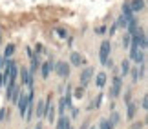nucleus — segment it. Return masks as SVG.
<instances>
[{
    "mask_svg": "<svg viewBox=\"0 0 148 129\" xmlns=\"http://www.w3.org/2000/svg\"><path fill=\"white\" fill-rule=\"evenodd\" d=\"M110 51H112V42L110 40H102L101 47H99V60H101L102 66H104L106 60L110 58Z\"/></svg>",
    "mask_w": 148,
    "mask_h": 129,
    "instance_id": "obj_1",
    "label": "nucleus"
},
{
    "mask_svg": "<svg viewBox=\"0 0 148 129\" xmlns=\"http://www.w3.org/2000/svg\"><path fill=\"white\" fill-rule=\"evenodd\" d=\"M123 91V78L121 76H113L112 78V86H110V97L117 98Z\"/></svg>",
    "mask_w": 148,
    "mask_h": 129,
    "instance_id": "obj_2",
    "label": "nucleus"
},
{
    "mask_svg": "<svg viewBox=\"0 0 148 129\" xmlns=\"http://www.w3.org/2000/svg\"><path fill=\"white\" fill-rule=\"evenodd\" d=\"M92 78H93V67H84V69L81 71V76H79V86H82V87H86L90 82H92Z\"/></svg>",
    "mask_w": 148,
    "mask_h": 129,
    "instance_id": "obj_3",
    "label": "nucleus"
},
{
    "mask_svg": "<svg viewBox=\"0 0 148 129\" xmlns=\"http://www.w3.org/2000/svg\"><path fill=\"white\" fill-rule=\"evenodd\" d=\"M27 104H29V97H27V93H20L18 100H16V105H18V115H20V118H24V116H26Z\"/></svg>",
    "mask_w": 148,
    "mask_h": 129,
    "instance_id": "obj_4",
    "label": "nucleus"
},
{
    "mask_svg": "<svg viewBox=\"0 0 148 129\" xmlns=\"http://www.w3.org/2000/svg\"><path fill=\"white\" fill-rule=\"evenodd\" d=\"M70 64H66V62H57L55 66H53V69H55V73L59 75L60 78H68L70 76Z\"/></svg>",
    "mask_w": 148,
    "mask_h": 129,
    "instance_id": "obj_5",
    "label": "nucleus"
},
{
    "mask_svg": "<svg viewBox=\"0 0 148 129\" xmlns=\"http://www.w3.org/2000/svg\"><path fill=\"white\" fill-rule=\"evenodd\" d=\"M55 113H57V111H55L53 102H51V97H48L46 98V115H44V116H48L49 124H53V122H55Z\"/></svg>",
    "mask_w": 148,
    "mask_h": 129,
    "instance_id": "obj_6",
    "label": "nucleus"
},
{
    "mask_svg": "<svg viewBox=\"0 0 148 129\" xmlns=\"http://www.w3.org/2000/svg\"><path fill=\"white\" fill-rule=\"evenodd\" d=\"M84 64V57L81 53H77V51H71V55H70V66H73V67H81Z\"/></svg>",
    "mask_w": 148,
    "mask_h": 129,
    "instance_id": "obj_7",
    "label": "nucleus"
},
{
    "mask_svg": "<svg viewBox=\"0 0 148 129\" xmlns=\"http://www.w3.org/2000/svg\"><path fill=\"white\" fill-rule=\"evenodd\" d=\"M33 113H37V118H42V116L46 115V100L38 98L37 100V109L33 111Z\"/></svg>",
    "mask_w": 148,
    "mask_h": 129,
    "instance_id": "obj_8",
    "label": "nucleus"
},
{
    "mask_svg": "<svg viewBox=\"0 0 148 129\" xmlns=\"http://www.w3.org/2000/svg\"><path fill=\"white\" fill-rule=\"evenodd\" d=\"M53 66H55V64H53V60H51V58L48 60V62L40 64V69H42V78H44V80H46V78L49 76V73L53 71Z\"/></svg>",
    "mask_w": 148,
    "mask_h": 129,
    "instance_id": "obj_9",
    "label": "nucleus"
},
{
    "mask_svg": "<svg viewBox=\"0 0 148 129\" xmlns=\"http://www.w3.org/2000/svg\"><path fill=\"white\" fill-rule=\"evenodd\" d=\"M135 115H137V104H135V102H128L126 104V118L134 120Z\"/></svg>",
    "mask_w": 148,
    "mask_h": 129,
    "instance_id": "obj_10",
    "label": "nucleus"
},
{
    "mask_svg": "<svg viewBox=\"0 0 148 129\" xmlns=\"http://www.w3.org/2000/svg\"><path fill=\"white\" fill-rule=\"evenodd\" d=\"M71 127V118L66 115L59 116V122H57V129H70Z\"/></svg>",
    "mask_w": 148,
    "mask_h": 129,
    "instance_id": "obj_11",
    "label": "nucleus"
},
{
    "mask_svg": "<svg viewBox=\"0 0 148 129\" xmlns=\"http://www.w3.org/2000/svg\"><path fill=\"white\" fill-rule=\"evenodd\" d=\"M106 82H108V76H106L104 71H101V73L95 75V86H97V87H104Z\"/></svg>",
    "mask_w": 148,
    "mask_h": 129,
    "instance_id": "obj_12",
    "label": "nucleus"
},
{
    "mask_svg": "<svg viewBox=\"0 0 148 129\" xmlns=\"http://www.w3.org/2000/svg\"><path fill=\"white\" fill-rule=\"evenodd\" d=\"M130 7H132V13H139V11L145 9V0H132Z\"/></svg>",
    "mask_w": 148,
    "mask_h": 129,
    "instance_id": "obj_13",
    "label": "nucleus"
},
{
    "mask_svg": "<svg viewBox=\"0 0 148 129\" xmlns=\"http://www.w3.org/2000/svg\"><path fill=\"white\" fill-rule=\"evenodd\" d=\"M40 58H38V55H33L31 57V69H27L29 71V75H35V71L38 69V67H40Z\"/></svg>",
    "mask_w": 148,
    "mask_h": 129,
    "instance_id": "obj_14",
    "label": "nucleus"
},
{
    "mask_svg": "<svg viewBox=\"0 0 148 129\" xmlns=\"http://www.w3.org/2000/svg\"><path fill=\"white\" fill-rule=\"evenodd\" d=\"M18 76H20V82L22 84H27V80H29V71H27V67H18Z\"/></svg>",
    "mask_w": 148,
    "mask_h": 129,
    "instance_id": "obj_15",
    "label": "nucleus"
},
{
    "mask_svg": "<svg viewBox=\"0 0 148 129\" xmlns=\"http://www.w3.org/2000/svg\"><path fill=\"white\" fill-rule=\"evenodd\" d=\"M108 122H110V124H112L113 127H115V126L119 124V122H121V116H119V113H117L115 109H112V113H110V118H108Z\"/></svg>",
    "mask_w": 148,
    "mask_h": 129,
    "instance_id": "obj_16",
    "label": "nucleus"
},
{
    "mask_svg": "<svg viewBox=\"0 0 148 129\" xmlns=\"http://www.w3.org/2000/svg\"><path fill=\"white\" fill-rule=\"evenodd\" d=\"M126 24H128V18L124 15H121L119 18L115 20V26H117V29H126Z\"/></svg>",
    "mask_w": 148,
    "mask_h": 129,
    "instance_id": "obj_17",
    "label": "nucleus"
},
{
    "mask_svg": "<svg viewBox=\"0 0 148 129\" xmlns=\"http://www.w3.org/2000/svg\"><path fill=\"white\" fill-rule=\"evenodd\" d=\"M130 67H132L130 60H123V62H121V75L123 76H126L128 73H130Z\"/></svg>",
    "mask_w": 148,
    "mask_h": 129,
    "instance_id": "obj_18",
    "label": "nucleus"
},
{
    "mask_svg": "<svg viewBox=\"0 0 148 129\" xmlns=\"http://www.w3.org/2000/svg\"><path fill=\"white\" fill-rule=\"evenodd\" d=\"M55 111H57V113H59V116L66 115V100H64V97H62V98L59 100V107H57Z\"/></svg>",
    "mask_w": 148,
    "mask_h": 129,
    "instance_id": "obj_19",
    "label": "nucleus"
},
{
    "mask_svg": "<svg viewBox=\"0 0 148 129\" xmlns=\"http://www.w3.org/2000/svg\"><path fill=\"white\" fill-rule=\"evenodd\" d=\"M13 53H15V44H8L5 49H4V58H11Z\"/></svg>",
    "mask_w": 148,
    "mask_h": 129,
    "instance_id": "obj_20",
    "label": "nucleus"
},
{
    "mask_svg": "<svg viewBox=\"0 0 148 129\" xmlns=\"http://www.w3.org/2000/svg\"><path fill=\"white\" fill-rule=\"evenodd\" d=\"M128 75L132 76V82H134V84H137V82L141 80V78H139V69H137V67H130V73H128Z\"/></svg>",
    "mask_w": 148,
    "mask_h": 129,
    "instance_id": "obj_21",
    "label": "nucleus"
},
{
    "mask_svg": "<svg viewBox=\"0 0 148 129\" xmlns=\"http://www.w3.org/2000/svg\"><path fill=\"white\" fill-rule=\"evenodd\" d=\"M123 15L126 16V18H130V16H134V13H132V7H130V2H124V4H123Z\"/></svg>",
    "mask_w": 148,
    "mask_h": 129,
    "instance_id": "obj_22",
    "label": "nucleus"
},
{
    "mask_svg": "<svg viewBox=\"0 0 148 129\" xmlns=\"http://www.w3.org/2000/svg\"><path fill=\"white\" fill-rule=\"evenodd\" d=\"M130 44H132V35H130V33H124V36H123V47L128 49Z\"/></svg>",
    "mask_w": 148,
    "mask_h": 129,
    "instance_id": "obj_23",
    "label": "nucleus"
},
{
    "mask_svg": "<svg viewBox=\"0 0 148 129\" xmlns=\"http://www.w3.org/2000/svg\"><path fill=\"white\" fill-rule=\"evenodd\" d=\"M102 97H104L102 93L97 95V98H95L93 102H92V107H95V109H99V107H101V104H102Z\"/></svg>",
    "mask_w": 148,
    "mask_h": 129,
    "instance_id": "obj_24",
    "label": "nucleus"
},
{
    "mask_svg": "<svg viewBox=\"0 0 148 129\" xmlns=\"http://www.w3.org/2000/svg\"><path fill=\"white\" fill-rule=\"evenodd\" d=\"M99 129H113V126L108 122V118H102V120L99 122Z\"/></svg>",
    "mask_w": 148,
    "mask_h": 129,
    "instance_id": "obj_25",
    "label": "nucleus"
},
{
    "mask_svg": "<svg viewBox=\"0 0 148 129\" xmlns=\"http://www.w3.org/2000/svg\"><path fill=\"white\" fill-rule=\"evenodd\" d=\"M71 97H75V98H82V97H84V87H82V86H79L75 91H73Z\"/></svg>",
    "mask_w": 148,
    "mask_h": 129,
    "instance_id": "obj_26",
    "label": "nucleus"
},
{
    "mask_svg": "<svg viewBox=\"0 0 148 129\" xmlns=\"http://www.w3.org/2000/svg\"><path fill=\"white\" fill-rule=\"evenodd\" d=\"M141 107H143V111L148 109V95H143V98H141Z\"/></svg>",
    "mask_w": 148,
    "mask_h": 129,
    "instance_id": "obj_27",
    "label": "nucleus"
},
{
    "mask_svg": "<svg viewBox=\"0 0 148 129\" xmlns=\"http://www.w3.org/2000/svg\"><path fill=\"white\" fill-rule=\"evenodd\" d=\"M124 104H128V102H132V91H130V89H126V91H124Z\"/></svg>",
    "mask_w": 148,
    "mask_h": 129,
    "instance_id": "obj_28",
    "label": "nucleus"
},
{
    "mask_svg": "<svg viewBox=\"0 0 148 129\" xmlns=\"http://www.w3.org/2000/svg\"><path fill=\"white\" fill-rule=\"evenodd\" d=\"M55 31L60 35V38H66V36H68V33H66V29H64V27H57Z\"/></svg>",
    "mask_w": 148,
    "mask_h": 129,
    "instance_id": "obj_29",
    "label": "nucleus"
},
{
    "mask_svg": "<svg viewBox=\"0 0 148 129\" xmlns=\"http://www.w3.org/2000/svg\"><path fill=\"white\" fill-rule=\"evenodd\" d=\"M71 118H77V116H79V107H73V105H71Z\"/></svg>",
    "mask_w": 148,
    "mask_h": 129,
    "instance_id": "obj_30",
    "label": "nucleus"
},
{
    "mask_svg": "<svg viewBox=\"0 0 148 129\" xmlns=\"http://www.w3.org/2000/svg\"><path fill=\"white\" fill-rule=\"evenodd\" d=\"M143 127H145V122H135L132 126V129H143Z\"/></svg>",
    "mask_w": 148,
    "mask_h": 129,
    "instance_id": "obj_31",
    "label": "nucleus"
},
{
    "mask_svg": "<svg viewBox=\"0 0 148 129\" xmlns=\"http://www.w3.org/2000/svg\"><path fill=\"white\" fill-rule=\"evenodd\" d=\"M117 31V26H115V22H113V24H112V27H110V38L113 36V33H115Z\"/></svg>",
    "mask_w": 148,
    "mask_h": 129,
    "instance_id": "obj_32",
    "label": "nucleus"
},
{
    "mask_svg": "<svg viewBox=\"0 0 148 129\" xmlns=\"http://www.w3.org/2000/svg\"><path fill=\"white\" fill-rule=\"evenodd\" d=\"M5 120V107L0 109V122H4Z\"/></svg>",
    "mask_w": 148,
    "mask_h": 129,
    "instance_id": "obj_33",
    "label": "nucleus"
},
{
    "mask_svg": "<svg viewBox=\"0 0 148 129\" xmlns=\"http://www.w3.org/2000/svg\"><path fill=\"white\" fill-rule=\"evenodd\" d=\"M35 129H44V124H42V122H37V124H35Z\"/></svg>",
    "mask_w": 148,
    "mask_h": 129,
    "instance_id": "obj_34",
    "label": "nucleus"
},
{
    "mask_svg": "<svg viewBox=\"0 0 148 129\" xmlns=\"http://www.w3.org/2000/svg\"><path fill=\"white\" fill-rule=\"evenodd\" d=\"M81 129H90V122H84V124H82V127Z\"/></svg>",
    "mask_w": 148,
    "mask_h": 129,
    "instance_id": "obj_35",
    "label": "nucleus"
},
{
    "mask_svg": "<svg viewBox=\"0 0 148 129\" xmlns=\"http://www.w3.org/2000/svg\"><path fill=\"white\" fill-rule=\"evenodd\" d=\"M4 69V57H0V71Z\"/></svg>",
    "mask_w": 148,
    "mask_h": 129,
    "instance_id": "obj_36",
    "label": "nucleus"
},
{
    "mask_svg": "<svg viewBox=\"0 0 148 129\" xmlns=\"http://www.w3.org/2000/svg\"><path fill=\"white\" fill-rule=\"evenodd\" d=\"M4 86V75H0V87Z\"/></svg>",
    "mask_w": 148,
    "mask_h": 129,
    "instance_id": "obj_37",
    "label": "nucleus"
},
{
    "mask_svg": "<svg viewBox=\"0 0 148 129\" xmlns=\"http://www.w3.org/2000/svg\"><path fill=\"white\" fill-rule=\"evenodd\" d=\"M70 129H75V127H70Z\"/></svg>",
    "mask_w": 148,
    "mask_h": 129,
    "instance_id": "obj_38",
    "label": "nucleus"
}]
</instances>
